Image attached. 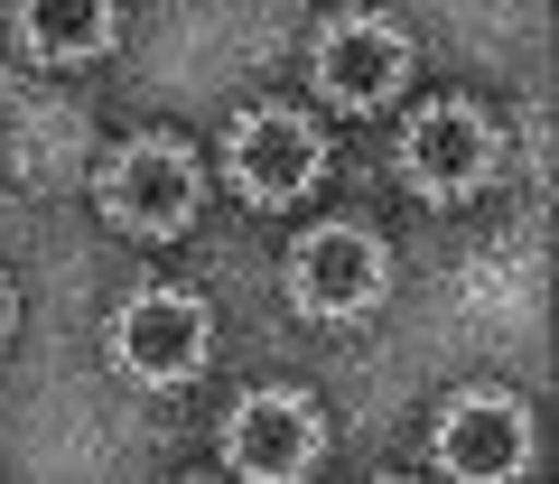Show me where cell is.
<instances>
[{
    "label": "cell",
    "instance_id": "obj_1",
    "mask_svg": "<svg viewBox=\"0 0 559 484\" xmlns=\"http://www.w3.org/2000/svg\"><path fill=\"white\" fill-rule=\"evenodd\" d=\"M197 159H187L178 141H131V149H112L103 159V215L121 223V233H140V242H168V233H187V215H197Z\"/></svg>",
    "mask_w": 559,
    "mask_h": 484
},
{
    "label": "cell",
    "instance_id": "obj_2",
    "mask_svg": "<svg viewBox=\"0 0 559 484\" xmlns=\"http://www.w3.org/2000/svg\"><path fill=\"white\" fill-rule=\"evenodd\" d=\"M318 168H326L318 121H308V112H280V102L242 112L234 141H224V178H234L242 205H289V196H308V186H318Z\"/></svg>",
    "mask_w": 559,
    "mask_h": 484
},
{
    "label": "cell",
    "instance_id": "obj_3",
    "mask_svg": "<svg viewBox=\"0 0 559 484\" xmlns=\"http://www.w3.org/2000/svg\"><path fill=\"white\" fill-rule=\"evenodd\" d=\"M495 168H503V141H495V121H485L476 102H429V112L401 131V178H411L419 196H439V205L476 196Z\"/></svg>",
    "mask_w": 559,
    "mask_h": 484
},
{
    "label": "cell",
    "instance_id": "obj_4",
    "mask_svg": "<svg viewBox=\"0 0 559 484\" xmlns=\"http://www.w3.org/2000/svg\"><path fill=\"white\" fill-rule=\"evenodd\" d=\"M382 280H392V262H382V242L364 233V223H318V233L289 252V299H299L308 317H364V307L382 299Z\"/></svg>",
    "mask_w": 559,
    "mask_h": 484
},
{
    "label": "cell",
    "instance_id": "obj_5",
    "mask_svg": "<svg viewBox=\"0 0 559 484\" xmlns=\"http://www.w3.org/2000/svg\"><path fill=\"white\" fill-rule=\"evenodd\" d=\"M205 344H215V326H205V307L178 299V289H140L112 317V363L131 383H187L205 363Z\"/></svg>",
    "mask_w": 559,
    "mask_h": 484
},
{
    "label": "cell",
    "instance_id": "obj_6",
    "mask_svg": "<svg viewBox=\"0 0 559 484\" xmlns=\"http://www.w3.org/2000/svg\"><path fill=\"white\" fill-rule=\"evenodd\" d=\"M401 75H411V38H401L392 20H373V10L326 20V38H318V94H326V102L373 112V102L401 94Z\"/></svg>",
    "mask_w": 559,
    "mask_h": 484
},
{
    "label": "cell",
    "instance_id": "obj_7",
    "mask_svg": "<svg viewBox=\"0 0 559 484\" xmlns=\"http://www.w3.org/2000/svg\"><path fill=\"white\" fill-rule=\"evenodd\" d=\"M439 475H466V484H495V475H522V457H532V428H522V410L503 401V391H466L457 410L439 420Z\"/></svg>",
    "mask_w": 559,
    "mask_h": 484
},
{
    "label": "cell",
    "instance_id": "obj_8",
    "mask_svg": "<svg viewBox=\"0 0 559 484\" xmlns=\"http://www.w3.org/2000/svg\"><path fill=\"white\" fill-rule=\"evenodd\" d=\"M308 457H318V410L299 391H252L234 410V428H224L234 475H308Z\"/></svg>",
    "mask_w": 559,
    "mask_h": 484
},
{
    "label": "cell",
    "instance_id": "obj_9",
    "mask_svg": "<svg viewBox=\"0 0 559 484\" xmlns=\"http://www.w3.org/2000/svg\"><path fill=\"white\" fill-rule=\"evenodd\" d=\"M20 28H28V57L47 65H84L112 47V0H20Z\"/></svg>",
    "mask_w": 559,
    "mask_h": 484
},
{
    "label": "cell",
    "instance_id": "obj_10",
    "mask_svg": "<svg viewBox=\"0 0 559 484\" xmlns=\"http://www.w3.org/2000/svg\"><path fill=\"white\" fill-rule=\"evenodd\" d=\"M0 336H10V289H0Z\"/></svg>",
    "mask_w": 559,
    "mask_h": 484
}]
</instances>
